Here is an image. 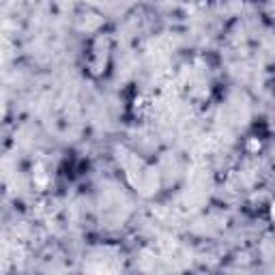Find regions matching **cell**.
<instances>
[{
	"instance_id": "obj_1",
	"label": "cell",
	"mask_w": 275,
	"mask_h": 275,
	"mask_svg": "<svg viewBox=\"0 0 275 275\" xmlns=\"http://www.w3.org/2000/svg\"><path fill=\"white\" fill-rule=\"evenodd\" d=\"M271 215H273V219H275V204H273V209H271Z\"/></svg>"
}]
</instances>
